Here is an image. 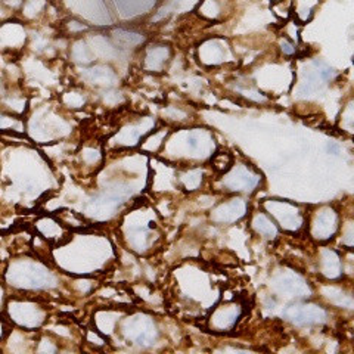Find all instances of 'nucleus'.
<instances>
[{
	"label": "nucleus",
	"instance_id": "obj_1",
	"mask_svg": "<svg viewBox=\"0 0 354 354\" xmlns=\"http://www.w3.org/2000/svg\"><path fill=\"white\" fill-rule=\"evenodd\" d=\"M170 58V48L165 44H153L145 50L143 65L149 73H160Z\"/></svg>",
	"mask_w": 354,
	"mask_h": 354
},
{
	"label": "nucleus",
	"instance_id": "obj_3",
	"mask_svg": "<svg viewBox=\"0 0 354 354\" xmlns=\"http://www.w3.org/2000/svg\"><path fill=\"white\" fill-rule=\"evenodd\" d=\"M0 133L2 135H5V133H18V135H21V133H24V121L21 120V117L0 109Z\"/></svg>",
	"mask_w": 354,
	"mask_h": 354
},
{
	"label": "nucleus",
	"instance_id": "obj_5",
	"mask_svg": "<svg viewBox=\"0 0 354 354\" xmlns=\"http://www.w3.org/2000/svg\"><path fill=\"white\" fill-rule=\"evenodd\" d=\"M212 165L217 171H227L232 165V157L227 152H217L213 155Z\"/></svg>",
	"mask_w": 354,
	"mask_h": 354
},
{
	"label": "nucleus",
	"instance_id": "obj_4",
	"mask_svg": "<svg viewBox=\"0 0 354 354\" xmlns=\"http://www.w3.org/2000/svg\"><path fill=\"white\" fill-rule=\"evenodd\" d=\"M46 0H24L21 6V12L27 19H35L36 17L43 14V10L46 9Z\"/></svg>",
	"mask_w": 354,
	"mask_h": 354
},
{
	"label": "nucleus",
	"instance_id": "obj_2",
	"mask_svg": "<svg viewBox=\"0 0 354 354\" xmlns=\"http://www.w3.org/2000/svg\"><path fill=\"white\" fill-rule=\"evenodd\" d=\"M84 77L91 83L96 86H104V87L114 86L117 80L115 73L105 65H97V66H92V68L84 70Z\"/></svg>",
	"mask_w": 354,
	"mask_h": 354
},
{
	"label": "nucleus",
	"instance_id": "obj_6",
	"mask_svg": "<svg viewBox=\"0 0 354 354\" xmlns=\"http://www.w3.org/2000/svg\"><path fill=\"white\" fill-rule=\"evenodd\" d=\"M273 2H279V0H273Z\"/></svg>",
	"mask_w": 354,
	"mask_h": 354
}]
</instances>
